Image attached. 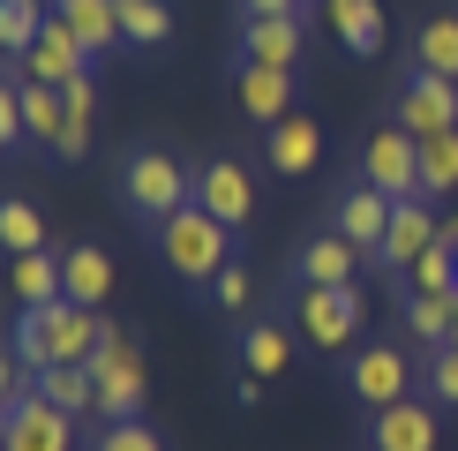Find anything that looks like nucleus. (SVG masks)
Returning a JSON list of instances; mask_svg holds the SVG:
<instances>
[{
  "instance_id": "f257e3e1",
  "label": "nucleus",
  "mask_w": 458,
  "mask_h": 451,
  "mask_svg": "<svg viewBox=\"0 0 458 451\" xmlns=\"http://www.w3.org/2000/svg\"><path fill=\"white\" fill-rule=\"evenodd\" d=\"M98 338H106L98 309H83V301L61 294V301H46V309H23L8 353L38 376V369H61V362H90V353H98Z\"/></svg>"
},
{
  "instance_id": "f03ea898",
  "label": "nucleus",
  "mask_w": 458,
  "mask_h": 451,
  "mask_svg": "<svg viewBox=\"0 0 458 451\" xmlns=\"http://www.w3.org/2000/svg\"><path fill=\"white\" fill-rule=\"evenodd\" d=\"M150 241H158V263L181 278V286H196V294H211V278L225 271V263H241L233 226H218L211 211H196V203H181L165 226H150Z\"/></svg>"
},
{
  "instance_id": "7ed1b4c3",
  "label": "nucleus",
  "mask_w": 458,
  "mask_h": 451,
  "mask_svg": "<svg viewBox=\"0 0 458 451\" xmlns=\"http://www.w3.org/2000/svg\"><path fill=\"white\" fill-rule=\"evenodd\" d=\"M293 338L301 353H316V362H346L360 346V331H369V301L360 286H293Z\"/></svg>"
},
{
  "instance_id": "20e7f679",
  "label": "nucleus",
  "mask_w": 458,
  "mask_h": 451,
  "mask_svg": "<svg viewBox=\"0 0 458 451\" xmlns=\"http://www.w3.org/2000/svg\"><path fill=\"white\" fill-rule=\"evenodd\" d=\"M181 203H196V166H181V150H165V143L128 150V166H121V211L136 226H165Z\"/></svg>"
},
{
  "instance_id": "39448f33",
  "label": "nucleus",
  "mask_w": 458,
  "mask_h": 451,
  "mask_svg": "<svg viewBox=\"0 0 458 451\" xmlns=\"http://www.w3.org/2000/svg\"><path fill=\"white\" fill-rule=\"evenodd\" d=\"M90 384H98V413H106V421H143V391H150V376H143L136 331H113V324H106L98 353H90Z\"/></svg>"
},
{
  "instance_id": "423d86ee",
  "label": "nucleus",
  "mask_w": 458,
  "mask_h": 451,
  "mask_svg": "<svg viewBox=\"0 0 458 451\" xmlns=\"http://www.w3.org/2000/svg\"><path fill=\"white\" fill-rule=\"evenodd\" d=\"M346 391H353V406H369V413L413 399V353L398 346V338H360L346 353Z\"/></svg>"
},
{
  "instance_id": "0eeeda50",
  "label": "nucleus",
  "mask_w": 458,
  "mask_h": 451,
  "mask_svg": "<svg viewBox=\"0 0 458 451\" xmlns=\"http://www.w3.org/2000/svg\"><path fill=\"white\" fill-rule=\"evenodd\" d=\"M391 121L406 128L413 143L451 136L458 128V83L451 75H428V68H406V83H398V98H391Z\"/></svg>"
},
{
  "instance_id": "6e6552de",
  "label": "nucleus",
  "mask_w": 458,
  "mask_h": 451,
  "mask_svg": "<svg viewBox=\"0 0 458 451\" xmlns=\"http://www.w3.org/2000/svg\"><path fill=\"white\" fill-rule=\"evenodd\" d=\"M360 181L369 188H384L391 203H406V196H421V143L406 136V128H376L369 143H360ZM428 203V196H421Z\"/></svg>"
},
{
  "instance_id": "1a4fd4ad",
  "label": "nucleus",
  "mask_w": 458,
  "mask_h": 451,
  "mask_svg": "<svg viewBox=\"0 0 458 451\" xmlns=\"http://www.w3.org/2000/svg\"><path fill=\"white\" fill-rule=\"evenodd\" d=\"M293 353H301V338H293V324H278V316H248V324L233 331L241 384H256V391H271L278 376L293 369Z\"/></svg>"
},
{
  "instance_id": "9d476101",
  "label": "nucleus",
  "mask_w": 458,
  "mask_h": 451,
  "mask_svg": "<svg viewBox=\"0 0 458 451\" xmlns=\"http://www.w3.org/2000/svg\"><path fill=\"white\" fill-rule=\"evenodd\" d=\"M196 211H211L218 226H241L256 218V174H248L241 158H203L196 166Z\"/></svg>"
},
{
  "instance_id": "9b49d317",
  "label": "nucleus",
  "mask_w": 458,
  "mask_h": 451,
  "mask_svg": "<svg viewBox=\"0 0 458 451\" xmlns=\"http://www.w3.org/2000/svg\"><path fill=\"white\" fill-rule=\"evenodd\" d=\"M233 61H256V68H285V75H301V68H309V30H301V15H256V23H241Z\"/></svg>"
},
{
  "instance_id": "f8f14e48",
  "label": "nucleus",
  "mask_w": 458,
  "mask_h": 451,
  "mask_svg": "<svg viewBox=\"0 0 458 451\" xmlns=\"http://www.w3.org/2000/svg\"><path fill=\"white\" fill-rule=\"evenodd\" d=\"M436 241H444V218H436L421 196H406V203L391 211V226H384V249H376L369 263H376V271H398V278H406L413 263L436 249Z\"/></svg>"
},
{
  "instance_id": "ddd939ff",
  "label": "nucleus",
  "mask_w": 458,
  "mask_h": 451,
  "mask_svg": "<svg viewBox=\"0 0 458 451\" xmlns=\"http://www.w3.org/2000/svg\"><path fill=\"white\" fill-rule=\"evenodd\" d=\"M391 211H398V203L384 196V188H369V181L353 174V181L331 196V234H346L360 256H376V249H384V226H391Z\"/></svg>"
},
{
  "instance_id": "4468645a",
  "label": "nucleus",
  "mask_w": 458,
  "mask_h": 451,
  "mask_svg": "<svg viewBox=\"0 0 458 451\" xmlns=\"http://www.w3.org/2000/svg\"><path fill=\"white\" fill-rule=\"evenodd\" d=\"M436 444H444L436 399H398L384 413H369V451H436Z\"/></svg>"
},
{
  "instance_id": "2eb2a0df",
  "label": "nucleus",
  "mask_w": 458,
  "mask_h": 451,
  "mask_svg": "<svg viewBox=\"0 0 458 451\" xmlns=\"http://www.w3.org/2000/svg\"><path fill=\"white\" fill-rule=\"evenodd\" d=\"M263 166H271V174H285V181L316 174V166H323V128H316V113L293 106L285 121L263 128Z\"/></svg>"
},
{
  "instance_id": "dca6fc26",
  "label": "nucleus",
  "mask_w": 458,
  "mask_h": 451,
  "mask_svg": "<svg viewBox=\"0 0 458 451\" xmlns=\"http://www.w3.org/2000/svg\"><path fill=\"white\" fill-rule=\"evenodd\" d=\"M360 263H369V256H360L346 234L323 226V234H309L293 249V278H301V286H360Z\"/></svg>"
},
{
  "instance_id": "f3484780",
  "label": "nucleus",
  "mask_w": 458,
  "mask_h": 451,
  "mask_svg": "<svg viewBox=\"0 0 458 451\" xmlns=\"http://www.w3.org/2000/svg\"><path fill=\"white\" fill-rule=\"evenodd\" d=\"M293 90H301V75H285V68H256V61H233V106H241L256 128L285 121V113H293Z\"/></svg>"
},
{
  "instance_id": "a211bd4d",
  "label": "nucleus",
  "mask_w": 458,
  "mask_h": 451,
  "mask_svg": "<svg viewBox=\"0 0 458 451\" xmlns=\"http://www.w3.org/2000/svg\"><path fill=\"white\" fill-rule=\"evenodd\" d=\"M8 451H75V413L30 391L23 406H8Z\"/></svg>"
},
{
  "instance_id": "6ab92c4d",
  "label": "nucleus",
  "mask_w": 458,
  "mask_h": 451,
  "mask_svg": "<svg viewBox=\"0 0 458 451\" xmlns=\"http://www.w3.org/2000/svg\"><path fill=\"white\" fill-rule=\"evenodd\" d=\"M15 75H23V83H53V90H68L75 75H90V53L75 46L61 23H46V30H38V46L15 61Z\"/></svg>"
},
{
  "instance_id": "aec40b11",
  "label": "nucleus",
  "mask_w": 458,
  "mask_h": 451,
  "mask_svg": "<svg viewBox=\"0 0 458 451\" xmlns=\"http://www.w3.org/2000/svg\"><path fill=\"white\" fill-rule=\"evenodd\" d=\"M53 23H61L90 61L121 46V15H113V0H53Z\"/></svg>"
},
{
  "instance_id": "412c9836",
  "label": "nucleus",
  "mask_w": 458,
  "mask_h": 451,
  "mask_svg": "<svg viewBox=\"0 0 458 451\" xmlns=\"http://www.w3.org/2000/svg\"><path fill=\"white\" fill-rule=\"evenodd\" d=\"M61 294L83 301V309H98V301L113 294V256L98 249V241H68L61 249Z\"/></svg>"
},
{
  "instance_id": "4be33fe9",
  "label": "nucleus",
  "mask_w": 458,
  "mask_h": 451,
  "mask_svg": "<svg viewBox=\"0 0 458 451\" xmlns=\"http://www.w3.org/2000/svg\"><path fill=\"white\" fill-rule=\"evenodd\" d=\"M323 23H331V38L346 53H360V61L384 53V8H376V0H323Z\"/></svg>"
},
{
  "instance_id": "5701e85b",
  "label": "nucleus",
  "mask_w": 458,
  "mask_h": 451,
  "mask_svg": "<svg viewBox=\"0 0 458 451\" xmlns=\"http://www.w3.org/2000/svg\"><path fill=\"white\" fill-rule=\"evenodd\" d=\"M30 391H38V399H53L61 413H75V421H83V413L98 406V384H90V362H61V369H38V376H30Z\"/></svg>"
},
{
  "instance_id": "b1692460",
  "label": "nucleus",
  "mask_w": 458,
  "mask_h": 451,
  "mask_svg": "<svg viewBox=\"0 0 458 451\" xmlns=\"http://www.w3.org/2000/svg\"><path fill=\"white\" fill-rule=\"evenodd\" d=\"M8 286L23 309H46V301H61V256L53 249H30V256H8Z\"/></svg>"
},
{
  "instance_id": "393cba45",
  "label": "nucleus",
  "mask_w": 458,
  "mask_h": 451,
  "mask_svg": "<svg viewBox=\"0 0 458 451\" xmlns=\"http://www.w3.org/2000/svg\"><path fill=\"white\" fill-rule=\"evenodd\" d=\"M23 83V75H15ZM61 128H68V98L53 83H23V136L38 150H61Z\"/></svg>"
},
{
  "instance_id": "a878e982",
  "label": "nucleus",
  "mask_w": 458,
  "mask_h": 451,
  "mask_svg": "<svg viewBox=\"0 0 458 451\" xmlns=\"http://www.w3.org/2000/svg\"><path fill=\"white\" fill-rule=\"evenodd\" d=\"M413 68H428V75H451V83H458V8L428 15V23L413 30Z\"/></svg>"
},
{
  "instance_id": "bb28decb",
  "label": "nucleus",
  "mask_w": 458,
  "mask_h": 451,
  "mask_svg": "<svg viewBox=\"0 0 458 451\" xmlns=\"http://www.w3.org/2000/svg\"><path fill=\"white\" fill-rule=\"evenodd\" d=\"M398 316H406V331H413V346H451V294H406L398 286Z\"/></svg>"
},
{
  "instance_id": "cd10ccee",
  "label": "nucleus",
  "mask_w": 458,
  "mask_h": 451,
  "mask_svg": "<svg viewBox=\"0 0 458 451\" xmlns=\"http://www.w3.org/2000/svg\"><path fill=\"white\" fill-rule=\"evenodd\" d=\"M113 15H121V46L128 53H158L174 23H165V0H113Z\"/></svg>"
},
{
  "instance_id": "c85d7f7f",
  "label": "nucleus",
  "mask_w": 458,
  "mask_h": 451,
  "mask_svg": "<svg viewBox=\"0 0 458 451\" xmlns=\"http://www.w3.org/2000/svg\"><path fill=\"white\" fill-rule=\"evenodd\" d=\"M46 249V211L23 196H0V256H30Z\"/></svg>"
},
{
  "instance_id": "c756f323",
  "label": "nucleus",
  "mask_w": 458,
  "mask_h": 451,
  "mask_svg": "<svg viewBox=\"0 0 458 451\" xmlns=\"http://www.w3.org/2000/svg\"><path fill=\"white\" fill-rule=\"evenodd\" d=\"M421 196H428V203L458 196V128H451V136H428V143H421Z\"/></svg>"
},
{
  "instance_id": "7c9ffc66",
  "label": "nucleus",
  "mask_w": 458,
  "mask_h": 451,
  "mask_svg": "<svg viewBox=\"0 0 458 451\" xmlns=\"http://www.w3.org/2000/svg\"><path fill=\"white\" fill-rule=\"evenodd\" d=\"M398 286H406V294H458V249H451V241H436Z\"/></svg>"
},
{
  "instance_id": "2f4dec72",
  "label": "nucleus",
  "mask_w": 458,
  "mask_h": 451,
  "mask_svg": "<svg viewBox=\"0 0 458 451\" xmlns=\"http://www.w3.org/2000/svg\"><path fill=\"white\" fill-rule=\"evenodd\" d=\"M30 136H23V83H15V68H0V158H15Z\"/></svg>"
},
{
  "instance_id": "473e14b6",
  "label": "nucleus",
  "mask_w": 458,
  "mask_h": 451,
  "mask_svg": "<svg viewBox=\"0 0 458 451\" xmlns=\"http://www.w3.org/2000/svg\"><path fill=\"white\" fill-rule=\"evenodd\" d=\"M211 309H225V316L256 309V278H248V263H225V271L211 278Z\"/></svg>"
},
{
  "instance_id": "72a5a7b5",
  "label": "nucleus",
  "mask_w": 458,
  "mask_h": 451,
  "mask_svg": "<svg viewBox=\"0 0 458 451\" xmlns=\"http://www.w3.org/2000/svg\"><path fill=\"white\" fill-rule=\"evenodd\" d=\"M421 391L436 406H458V346H436L428 362H421Z\"/></svg>"
},
{
  "instance_id": "f704fd0d",
  "label": "nucleus",
  "mask_w": 458,
  "mask_h": 451,
  "mask_svg": "<svg viewBox=\"0 0 458 451\" xmlns=\"http://www.w3.org/2000/svg\"><path fill=\"white\" fill-rule=\"evenodd\" d=\"M98 451H165V444H158V429H150V421H106Z\"/></svg>"
},
{
  "instance_id": "c9c22d12",
  "label": "nucleus",
  "mask_w": 458,
  "mask_h": 451,
  "mask_svg": "<svg viewBox=\"0 0 458 451\" xmlns=\"http://www.w3.org/2000/svg\"><path fill=\"white\" fill-rule=\"evenodd\" d=\"M23 399H30V369L15 362V353H0V413L23 406Z\"/></svg>"
},
{
  "instance_id": "e433bc0d",
  "label": "nucleus",
  "mask_w": 458,
  "mask_h": 451,
  "mask_svg": "<svg viewBox=\"0 0 458 451\" xmlns=\"http://www.w3.org/2000/svg\"><path fill=\"white\" fill-rule=\"evenodd\" d=\"M256 15H301V0H241V23H256Z\"/></svg>"
},
{
  "instance_id": "4c0bfd02",
  "label": "nucleus",
  "mask_w": 458,
  "mask_h": 451,
  "mask_svg": "<svg viewBox=\"0 0 458 451\" xmlns=\"http://www.w3.org/2000/svg\"><path fill=\"white\" fill-rule=\"evenodd\" d=\"M451 346H458V294H451Z\"/></svg>"
},
{
  "instance_id": "58836bf2",
  "label": "nucleus",
  "mask_w": 458,
  "mask_h": 451,
  "mask_svg": "<svg viewBox=\"0 0 458 451\" xmlns=\"http://www.w3.org/2000/svg\"><path fill=\"white\" fill-rule=\"evenodd\" d=\"M444 241H451V249H458V218H444Z\"/></svg>"
},
{
  "instance_id": "ea45409f",
  "label": "nucleus",
  "mask_w": 458,
  "mask_h": 451,
  "mask_svg": "<svg viewBox=\"0 0 458 451\" xmlns=\"http://www.w3.org/2000/svg\"><path fill=\"white\" fill-rule=\"evenodd\" d=\"M0 451H8V413H0Z\"/></svg>"
},
{
  "instance_id": "a19ab883",
  "label": "nucleus",
  "mask_w": 458,
  "mask_h": 451,
  "mask_svg": "<svg viewBox=\"0 0 458 451\" xmlns=\"http://www.w3.org/2000/svg\"><path fill=\"white\" fill-rule=\"evenodd\" d=\"M309 8H323V0H301V15H309Z\"/></svg>"
}]
</instances>
